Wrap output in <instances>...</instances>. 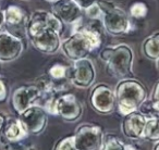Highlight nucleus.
Masks as SVG:
<instances>
[{
    "instance_id": "5",
    "label": "nucleus",
    "mask_w": 159,
    "mask_h": 150,
    "mask_svg": "<svg viewBox=\"0 0 159 150\" xmlns=\"http://www.w3.org/2000/svg\"><path fill=\"white\" fill-rule=\"evenodd\" d=\"M96 80V70L94 63L89 58L73 61L69 71V82L80 89L89 88Z\"/></svg>"
},
{
    "instance_id": "16",
    "label": "nucleus",
    "mask_w": 159,
    "mask_h": 150,
    "mask_svg": "<svg viewBox=\"0 0 159 150\" xmlns=\"http://www.w3.org/2000/svg\"><path fill=\"white\" fill-rule=\"evenodd\" d=\"M2 130L3 136L9 143L21 141L29 135L23 128L19 119H10L8 122H6Z\"/></svg>"
},
{
    "instance_id": "3",
    "label": "nucleus",
    "mask_w": 159,
    "mask_h": 150,
    "mask_svg": "<svg viewBox=\"0 0 159 150\" xmlns=\"http://www.w3.org/2000/svg\"><path fill=\"white\" fill-rule=\"evenodd\" d=\"M102 10V23L104 29L112 36L125 35L131 29L130 15L125 10L111 1H97Z\"/></svg>"
},
{
    "instance_id": "23",
    "label": "nucleus",
    "mask_w": 159,
    "mask_h": 150,
    "mask_svg": "<svg viewBox=\"0 0 159 150\" xmlns=\"http://www.w3.org/2000/svg\"><path fill=\"white\" fill-rule=\"evenodd\" d=\"M139 112L142 114H144L146 117H158L159 113L155 110L154 106H152V101L150 100H147L146 99L143 104H141V107L139 108Z\"/></svg>"
},
{
    "instance_id": "35",
    "label": "nucleus",
    "mask_w": 159,
    "mask_h": 150,
    "mask_svg": "<svg viewBox=\"0 0 159 150\" xmlns=\"http://www.w3.org/2000/svg\"><path fill=\"white\" fill-rule=\"evenodd\" d=\"M47 1H49V2H53V1H56V0H47Z\"/></svg>"
},
{
    "instance_id": "9",
    "label": "nucleus",
    "mask_w": 159,
    "mask_h": 150,
    "mask_svg": "<svg viewBox=\"0 0 159 150\" xmlns=\"http://www.w3.org/2000/svg\"><path fill=\"white\" fill-rule=\"evenodd\" d=\"M89 102L96 112L100 114H111L117 106L113 89L109 85L100 83L93 87L89 94Z\"/></svg>"
},
{
    "instance_id": "27",
    "label": "nucleus",
    "mask_w": 159,
    "mask_h": 150,
    "mask_svg": "<svg viewBox=\"0 0 159 150\" xmlns=\"http://www.w3.org/2000/svg\"><path fill=\"white\" fill-rule=\"evenodd\" d=\"M8 97V87L2 80H0V102L5 101Z\"/></svg>"
},
{
    "instance_id": "4",
    "label": "nucleus",
    "mask_w": 159,
    "mask_h": 150,
    "mask_svg": "<svg viewBox=\"0 0 159 150\" xmlns=\"http://www.w3.org/2000/svg\"><path fill=\"white\" fill-rule=\"evenodd\" d=\"M44 109L48 114L58 115L68 123L76 122L81 117L83 108L73 94H63L61 96L51 95L47 98Z\"/></svg>"
},
{
    "instance_id": "2",
    "label": "nucleus",
    "mask_w": 159,
    "mask_h": 150,
    "mask_svg": "<svg viewBox=\"0 0 159 150\" xmlns=\"http://www.w3.org/2000/svg\"><path fill=\"white\" fill-rule=\"evenodd\" d=\"M106 63L107 71L113 77L125 78L132 74L134 53L129 45L119 44L113 47H106L99 53Z\"/></svg>"
},
{
    "instance_id": "31",
    "label": "nucleus",
    "mask_w": 159,
    "mask_h": 150,
    "mask_svg": "<svg viewBox=\"0 0 159 150\" xmlns=\"http://www.w3.org/2000/svg\"><path fill=\"white\" fill-rule=\"evenodd\" d=\"M152 106H154L155 110L159 113V102H152Z\"/></svg>"
},
{
    "instance_id": "17",
    "label": "nucleus",
    "mask_w": 159,
    "mask_h": 150,
    "mask_svg": "<svg viewBox=\"0 0 159 150\" xmlns=\"http://www.w3.org/2000/svg\"><path fill=\"white\" fill-rule=\"evenodd\" d=\"M142 51L147 59L156 61L159 58V32L149 35L142 45Z\"/></svg>"
},
{
    "instance_id": "18",
    "label": "nucleus",
    "mask_w": 159,
    "mask_h": 150,
    "mask_svg": "<svg viewBox=\"0 0 159 150\" xmlns=\"http://www.w3.org/2000/svg\"><path fill=\"white\" fill-rule=\"evenodd\" d=\"M143 139L152 143L159 141V117H147L143 132Z\"/></svg>"
},
{
    "instance_id": "6",
    "label": "nucleus",
    "mask_w": 159,
    "mask_h": 150,
    "mask_svg": "<svg viewBox=\"0 0 159 150\" xmlns=\"http://www.w3.org/2000/svg\"><path fill=\"white\" fill-rule=\"evenodd\" d=\"M55 29L62 35L64 29V24L58 16H56L51 11L46 10H36L27 19L26 23V36L34 35L44 29Z\"/></svg>"
},
{
    "instance_id": "32",
    "label": "nucleus",
    "mask_w": 159,
    "mask_h": 150,
    "mask_svg": "<svg viewBox=\"0 0 159 150\" xmlns=\"http://www.w3.org/2000/svg\"><path fill=\"white\" fill-rule=\"evenodd\" d=\"M126 150H139V149H136V148L132 145H126Z\"/></svg>"
},
{
    "instance_id": "19",
    "label": "nucleus",
    "mask_w": 159,
    "mask_h": 150,
    "mask_svg": "<svg viewBox=\"0 0 159 150\" xmlns=\"http://www.w3.org/2000/svg\"><path fill=\"white\" fill-rule=\"evenodd\" d=\"M69 71L70 68L61 63H56L48 70V76L55 82L68 83L69 82Z\"/></svg>"
},
{
    "instance_id": "13",
    "label": "nucleus",
    "mask_w": 159,
    "mask_h": 150,
    "mask_svg": "<svg viewBox=\"0 0 159 150\" xmlns=\"http://www.w3.org/2000/svg\"><path fill=\"white\" fill-rule=\"evenodd\" d=\"M51 12L63 24H76L83 19V10L73 0H56L51 5Z\"/></svg>"
},
{
    "instance_id": "7",
    "label": "nucleus",
    "mask_w": 159,
    "mask_h": 150,
    "mask_svg": "<svg viewBox=\"0 0 159 150\" xmlns=\"http://www.w3.org/2000/svg\"><path fill=\"white\" fill-rule=\"evenodd\" d=\"M73 139L77 150H99L104 140V133L98 125L82 124L76 128Z\"/></svg>"
},
{
    "instance_id": "15",
    "label": "nucleus",
    "mask_w": 159,
    "mask_h": 150,
    "mask_svg": "<svg viewBox=\"0 0 159 150\" xmlns=\"http://www.w3.org/2000/svg\"><path fill=\"white\" fill-rule=\"evenodd\" d=\"M146 120H147V117L144 114H142L139 110L125 115L121 125L123 135L131 140L143 139V132Z\"/></svg>"
},
{
    "instance_id": "12",
    "label": "nucleus",
    "mask_w": 159,
    "mask_h": 150,
    "mask_svg": "<svg viewBox=\"0 0 159 150\" xmlns=\"http://www.w3.org/2000/svg\"><path fill=\"white\" fill-rule=\"evenodd\" d=\"M40 97H42V93L35 84L23 85V86L18 87L13 91L11 97V104L14 111L19 114L35 104Z\"/></svg>"
},
{
    "instance_id": "28",
    "label": "nucleus",
    "mask_w": 159,
    "mask_h": 150,
    "mask_svg": "<svg viewBox=\"0 0 159 150\" xmlns=\"http://www.w3.org/2000/svg\"><path fill=\"white\" fill-rule=\"evenodd\" d=\"M150 101L152 102H159V81L155 84L154 88H152Z\"/></svg>"
},
{
    "instance_id": "25",
    "label": "nucleus",
    "mask_w": 159,
    "mask_h": 150,
    "mask_svg": "<svg viewBox=\"0 0 159 150\" xmlns=\"http://www.w3.org/2000/svg\"><path fill=\"white\" fill-rule=\"evenodd\" d=\"M73 1H75L76 5L84 11L85 9H87V8L91 7L92 5L97 2L98 0H73Z\"/></svg>"
},
{
    "instance_id": "14",
    "label": "nucleus",
    "mask_w": 159,
    "mask_h": 150,
    "mask_svg": "<svg viewBox=\"0 0 159 150\" xmlns=\"http://www.w3.org/2000/svg\"><path fill=\"white\" fill-rule=\"evenodd\" d=\"M5 11V26L9 29L10 33L21 38L20 32L26 35V23L27 14L21 7L16 5H11Z\"/></svg>"
},
{
    "instance_id": "33",
    "label": "nucleus",
    "mask_w": 159,
    "mask_h": 150,
    "mask_svg": "<svg viewBox=\"0 0 159 150\" xmlns=\"http://www.w3.org/2000/svg\"><path fill=\"white\" fill-rule=\"evenodd\" d=\"M152 150H159V141H157L156 145L154 146V149Z\"/></svg>"
},
{
    "instance_id": "30",
    "label": "nucleus",
    "mask_w": 159,
    "mask_h": 150,
    "mask_svg": "<svg viewBox=\"0 0 159 150\" xmlns=\"http://www.w3.org/2000/svg\"><path fill=\"white\" fill-rule=\"evenodd\" d=\"M5 123H6V119L2 114H0V132L2 130L3 126H5Z\"/></svg>"
},
{
    "instance_id": "1",
    "label": "nucleus",
    "mask_w": 159,
    "mask_h": 150,
    "mask_svg": "<svg viewBox=\"0 0 159 150\" xmlns=\"http://www.w3.org/2000/svg\"><path fill=\"white\" fill-rule=\"evenodd\" d=\"M117 108L121 115L137 111L147 99V91L143 84L135 78H121L115 90Z\"/></svg>"
},
{
    "instance_id": "24",
    "label": "nucleus",
    "mask_w": 159,
    "mask_h": 150,
    "mask_svg": "<svg viewBox=\"0 0 159 150\" xmlns=\"http://www.w3.org/2000/svg\"><path fill=\"white\" fill-rule=\"evenodd\" d=\"M86 16L89 20H96V19H100L102 18V10H100L98 3H94L91 7H89L87 9L84 10Z\"/></svg>"
},
{
    "instance_id": "8",
    "label": "nucleus",
    "mask_w": 159,
    "mask_h": 150,
    "mask_svg": "<svg viewBox=\"0 0 159 150\" xmlns=\"http://www.w3.org/2000/svg\"><path fill=\"white\" fill-rule=\"evenodd\" d=\"M18 119L27 134L39 135L47 127L48 113L44 107L32 104L23 112L19 113Z\"/></svg>"
},
{
    "instance_id": "26",
    "label": "nucleus",
    "mask_w": 159,
    "mask_h": 150,
    "mask_svg": "<svg viewBox=\"0 0 159 150\" xmlns=\"http://www.w3.org/2000/svg\"><path fill=\"white\" fill-rule=\"evenodd\" d=\"M5 150H30L25 145H23L20 141H16V143H9V145L6 147Z\"/></svg>"
},
{
    "instance_id": "21",
    "label": "nucleus",
    "mask_w": 159,
    "mask_h": 150,
    "mask_svg": "<svg viewBox=\"0 0 159 150\" xmlns=\"http://www.w3.org/2000/svg\"><path fill=\"white\" fill-rule=\"evenodd\" d=\"M130 15L132 18L136 19V20H142V19H145L146 15L148 13V8L142 1H137L131 5L130 7Z\"/></svg>"
},
{
    "instance_id": "29",
    "label": "nucleus",
    "mask_w": 159,
    "mask_h": 150,
    "mask_svg": "<svg viewBox=\"0 0 159 150\" xmlns=\"http://www.w3.org/2000/svg\"><path fill=\"white\" fill-rule=\"evenodd\" d=\"M5 26V11L0 9V31Z\"/></svg>"
},
{
    "instance_id": "22",
    "label": "nucleus",
    "mask_w": 159,
    "mask_h": 150,
    "mask_svg": "<svg viewBox=\"0 0 159 150\" xmlns=\"http://www.w3.org/2000/svg\"><path fill=\"white\" fill-rule=\"evenodd\" d=\"M55 150H77V148L75 147L73 136H66L60 139L56 145Z\"/></svg>"
},
{
    "instance_id": "20",
    "label": "nucleus",
    "mask_w": 159,
    "mask_h": 150,
    "mask_svg": "<svg viewBox=\"0 0 159 150\" xmlns=\"http://www.w3.org/2000/svg\"><path fill=\"white\" fill-rule=\"evenodd\" d=\"M99 150H126V145L116 135L108 134L104 136L102 145Z\"/></svg>"
},
{
    "instance_id": "10",
    "label": "nucleus",
    "mask_w": 159,
    "mask_h": 150,
    "mask_svg": "<svg viewBox=\"0 0 159 150\" xmlns=\"http://www.w3.org/2000/svg\"><path fill=\"white\" fill-rule=\"evenodd\" d=\"M60 36L61 35L55 29H48L30 36L29 39L37 51L45 55H53L61 47Z\"/></svg>"
},
{
    "instance_id": "34",
    "label": "nucleus",
    "mask_w": 159,
    "mask_h": 150,
    "mask_svg": "<svg viewBox=\"0 0 159 150\" xmlns=\"http://www.w3.org/2000/svg\"><path fill=\"white\" fill-rule=\"evenodd\" d=\"M156 68H157V71L159 72V58L156 60Z\"/></svg>"
},
{
    "instance_id": "11",
    "label": "nucleus",
    "mask_w": 159,
    "mask_h": 150,
    "mask_svg": "<svg viewBox=\"0 0 159 150\" xmlns=\"http://www.w3.org/2000/svg\"><path fill=\"white\" fill-rule=\"evenodd\" d=\"M24 50L22 38L10 32L0 33V62L8 63L16 60Z\"/></svg>"
}]
</instances>
